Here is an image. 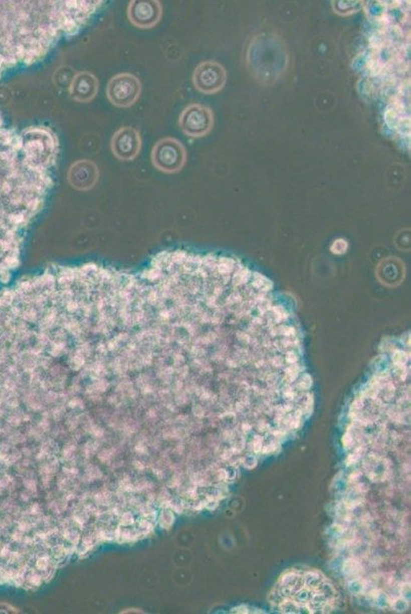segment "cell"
I'll return each mask as SVG.
<instances>
[{"instance_id": "cell-1", "label": "cell", "mask_w": 411, "mask_h": 614, "mask_svg": "<svg viewBox=\"0 0 411 614\" xmlns=\"http://www.w3.org/2000/svg\"><path fill=\"white\" fill-rule=\"evenodd\" d=\"M186 149L182 142L174 137L161 138L153 145L151 163L156 169L167 174L177 173L186 163Z\"/></svg>"}, {"instance_id": "cell-2", "label": "cell", "mask_w": 411, "mask_h": 614, "mask_svg": "<svg viewBox=\"0 0 411 614\" xmlns=\"http://www.w3.org/2000/svg\"><path fill=\"white\" fill-rule=\"evenodd\" d=\"M141 82L131 73H119L113 76L107 85V97L117 108H130L141 94Z\"/></svg>"}, {"instance_id": "cell-3", "label": "cell", "mask_w": 411, "mask_h": 614, "mask_svg": "<svg viewBox=\"0 0 411 614\" xmlns=\"http://www.w3.org/2000/svg\"><path fill=\"white\" fill-rule=\"evenodd\" d=\"M178 123L185 135L198 138L207 135L212 130L214 116L208 107L191 104L182 111Z\"/></svg>"}, {"instance_id": "cell-4", "label": "cell", "mask_w": 411, "mask_h": 614, "mask_svg": "<svg viewBox=\"0 0 411 614\" xmlns=\"http://www.w3.org/2000/svg\"><path fill=\"white\" fill-rule=\"evenodd\" d=\"M224 67L215 61L201 62L193 71L192 82L196 90L204 94L219 92L226 83Z\"/></svg>"}, {"instance_id": "cell-5", "label": "cell", "mask_w": 411, "mask_h": 614, "mask_svg": "<svg viewBox=\"0 0 411 614\" xmlns=\"http://www.w3.org/2000/svg\"><path fill=\"white\" fill-rule=\"evenodd\" d=\"M163 7L158 0H133L127 9L129 22L138 29H151L160 23Z\"/></svg>"}, {"instance_id": "cell-6", "label": "cell", "mask_w": 411, "mask_h": 614, "mask_svg": "<svg viewBox=\"0 0 411 614\" xmlns=\"http://www.w3.org/2000/svg\"><path fill=\"white\" fill-rule=\"evenodd\" d=\"M142 139L139 131L131 126H123L111 139L113 155L120 161H132L140 152Z\"/></svg>"}, {"instance_id": "cell-7", "label": "cell", "mask_w": 411, "mask_h": 614, "mask_svg": "<svg viewBox=\"0 0 411 614\" xmlns=\"http://www.w3.org/2000/svg\"><path fill=\"white\" fill-rule=\"evenodd\" d=\"M67 178L73 189L86 192L91 190L97 184L99 178V169L96 163L92 160H77L69 167Z\"/></svg>"}, {"instance_id": "cell-8", "label": "cell", "mask_w": 411, "mask_h": 614, "mask_svg": "<svg viewBox=\"0 0 411 614\" xmlns=\"http://www.w3.org/2000/svg\"><path fill=\"white\" fill-rule=\"evenodd\" d=\"M99 82L96 76L89 71L77 73L69 85V95L77 102H89L97 94Z\"/></svg>"}, {"instance_id": "cell-9", "label": "cell", "mask_w": 411, "mask_h": 614, "mask_svg": "<svg viewBox=\"0 0 411 614\" xmlns=\"http://www.w3.org/2000/svg\"><path fill=\"white\" fill-rule=\"evenodd\" d=\"M342 571L344 575L350 579L361 576L364 572V568L360 561H358L353 558H349L344 561Z\"/></svg>"}, {"instance_id": "cell-10", "label": "cell", "mask_w": 411, "mask_h": 614, "mask_svg": "<svg viewBox=\"0 0 411 614\" xmlns=\"http://www.w3.org/2000/svg\"><path fill=\"white\" fill-rule=\"evenodd\" d=\"M333 10L339 15H350L357 12L361 6L360 2H333Z\"/></svg>"}, {"instance_id": "cell-11", "label": "cell", "mask_w": 411, "mask_h": 614, "mask_svg": "<svg viewBox=\"0 0 411 614\" xmlns=\"http://www.w3.org/2000/svg\"><path fill=\"white\" fill-rule=\"evenodd\" d=\"M299 574L296 571H289L286 572L284 575H281L280 580H279V584L280 586L284 587L285 591H292L295 588L298 579H299Z\"/></svg>"}, {"instance_id": "cell-12", "label": "cell", "mask_w": 411, "mask_h": 614, "mask_svg": "<svg viewBox=\"0 0 411 614\" xmlns=\"http://www.w3.org/2000/svg\"><path fill=\"white\" fill-rule=\"evenodd\" d=\"M348 588L351 594L353 595H360L363 594L365 588H366V582L363 578H361V576L356 577V578H352L349 582Z\"/></svg>"}, {"instance_id": "cell-13", "label": "cell", "mask_w": 411, "mask_h": 614, "mask_svg": "<svg viewBox=\"0 0 411 614\" xmlns=\"http://www.w3.org/2000/svg\"><path fill=\"white\" fill-rule=\"evenodd\" d=\"M278 607H279V611L282 613H297V612H301L300 610L302 609L297 602L290 601L288 599L280 602Z\"/></svg>"}, {"instance_id": "cell-14", "label": "cell", "mask_w": 411, "mask_h": 614, "mask_svg": "<svg viewBox=\"0 0 411 614\" xmlns=\"http://www.w3.org/2000/svg\"><path fill=\"white\" fill-rule=\"evenodd\" d=\"M304 579H305L306 584L309 586V587H312V588H314L316 586H319L322 583L321 577H320V573H318L316 571H308V572H306L305 576H304Z\"/></svg>"}, {"instance_id": "cell-15", "label": "cell", "mask_w": 411, "mask_h": 614, "mask_svg": "<svg viewBox=\"0 0 411 614\" xmlns=\"http://www.w3.org/2000/svg\"><path fill=\"white\" fill-rule=\"evenodd\" d=\"M263 442H264V436L262 434L257 433L255 434L254 436L252 437L251 442L249 443L250 449L254 452V453H260L262 451L263 448Z\"/></svg>"}, {"instance_id": "cell-16", "label": "cell", "mask_w": 411, "mask_h": 614, "mask_svg": "<svg viewBox=\"0 0 411 614\" xmlns=\"http://www.w3.org/2000/svg\"><path fill=\"white\" fill-rule=\"evenodd\" d=\"M342 444L344 449L349 450L352 449L355 445V440H354V435L352 432L350 431H346V433L342 436Z\"/></svg>"}, {"instance_id": "cell-17", "label": "cell", "mask_w": 411, "mask_h": 614, "mask_svg": "<svg viewBox=\"0 0 411 614\" xmlns=\"http://www.w3.org/2000/svg\"><path fill=\"white\" fill-rule=\"evenodd\" d=\"M241 464L249 470L254 469L257 464H258V460H257V457L254 454H248L244 457H241Z\"/></svg>"}, {"instance_id": "cell-18", "label": "cell", "mask_w": 411, "mask_h": 614, "mask_svg": "<svg viewBox=\"0 0 411 614\" xmlns=\"http://www.w3.org/2000/svg\"><path fill=\"white\" fill-rule=\"evenodd\" d=\"M361 453H362V448H361V447H358V448H356V449H355V451H354L353 453H350V454L347 456V458H346V460H345L346 465H347V466H352V465H355V464L358 462V460L360 459V457H361Z\"/></svg>"}, {"instance_id": "cell-19", "label": "cell", "mask_w": 411, "mask_h": 614, "mask_svg": "<svg viewBox=\"0 0 411 614\" xmlns=\"http://www.w3.org/2000/svg\"><path fill=\"white\" fill-rule=\"evenodd\" d=\"M391 603H392V607H393V608H394L396 611H398V612H403V611L407 610V608H408V602H407V600H406L404 597H402V596H401V597H399V598H396V599H395L393 602H391Z\"/></svg>"}, {"instance_id": "cell-20", "label": "cell", "mask_w": 411, "mask_h": 614, "mask_svg": "<svg viewBox=\"0 0 411 614\" xmlns=\"http://www.w3.org/2000/svg\"><path fill=\"white\" fill-rule=\"evenodd\" d=\"M279 446H280L279 441H278L277 439H275V438H274V439H272V440H271L269 443H267V444H264V445H263V448H262V451H261V452H262V453H264V454L273 453L274 451H276V450H277V448H278Z\"/></svg>"}, {"instance_id": "cell-21", "label": "cell", "mask_w": 411, "mask_h": 614, "mask_svg": "<svg viewBox=\"0 0 411 614\" xmlns=\"http://www.w3.org/2000/svg\"><path fill=\"white\" fill-rule=\"evenodd\" d=\"M401 593H402V597H404V598H405V597L407 598V597L409 596V593H410V585H409V583H408V582L403 583V584L401 585Z\"/></svg>"}, {"instance_id": "cell-22", "label": "cell", "mask_w": 411, "mask_h": 614, "mask_svg": "<svg viewBox=\"0 0 411 614\" xmlns=\"http://www.w3.org/2000/svg\"><path fill=\"white\" fill-rule=\"evenodd\" d=\"M360 476H361V473H360V472H359V471H354V472H352V473L350 474V476H349V481H350V482H355V481H357L359 478H360Z\"/></svg>"}]
</instances>
